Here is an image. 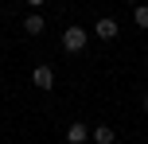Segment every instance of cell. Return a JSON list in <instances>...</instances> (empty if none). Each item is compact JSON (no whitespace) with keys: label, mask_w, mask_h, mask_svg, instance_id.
Returning <instances> with one entry per match:
<instances>
[{"label":"cell","mask_w":148,"mask_h":144,"mask_svg":"<svg viewBox=\"0 0 148 144\" xmlns=\"http://www.w3.org/2000/svg\"><path fill=\"white\" fill-rule=\"evenodd\" d=\"M62 51H66V55H82V51H86V27L70 23V27L62 31Z\"/></svg>","instance_id":"6da1fadb"},{"label":"cell","mask_w":148,"mask_h":144,"mask_svg":"<svg viewBox=\"0 0 148 144\" xmlns=\"http://www.w3.org/2000/svg\"><path fill=\"white\" fill-rule=\"evenodd\" d=\"M31 82H35L39 90H55V70L47 66V62H39V66L31 70Z\"/></svg>","instance_id":"7a4b0ae2"},{"label":"cell","mask_w":148,"mask_h":144,"mask_svg":"<svg viewBox=\"0 0 148 144\" xmlns=\"http://www.w3.org/2000/svg\"><path fill=\"white\" fill-rule=\"evenodd\" d=\"M117 31H121V27H117V20H113V16H101V20L94 23V35L105 39V43H109V39H117Z\"/></svg>","instance_id":"3957f363"},{"label":"cell","mask_w":148,"mask_h":144,"mask_svg":"<svg viewBox=\"0 0 148 144\" xmlns=\"http://www.w3.org/2000/svg\"><path fill=\"white\" fill-rule=\"evenodd\" d=\"M43 27H47V20L39 12H27V16H23V35H43Z\"/></svg>","instance_id":"277c9868"},{"label":"cell","mask_w":148,"mask_h":144,"mask_svg":"<svg viewBox=\"0 0 148 144\" xmlns=\"http://www.w3.org/2000/svg\"><path fill=\"white\" fill-rule=\"evenodd\" d=\"M90 140L94 144H117V132L109 125H97V129H90Z\"/></svg>","instance_id":"5b68a950"},{"label":"cell","mask_w":148,"mask_h":144,"mask_svg":"<svg viewBox=\"0 0 148 144\" xmlns=\"http://www.w3.org/2000/svg\"><path fill=\"white\" fill-rule=\"evenodd\" d=\"M86 140H90V129L82 121H74L70 129H66V144H86Z\"/></svg>","instance_id":"8992f818"},{"label":"cell","mask_w":148,"mask_h":144,"mask_svg":"<svg viewBox=\"0 0 148 144\" xmlns=\"http://www.w3.org/2000/svg\"><path fill=\"white\" fill-rule=\"evenodd\" d=\"M133 23H136L140 31H148V4H136V8H133Z\"/></svg>","instance_id":"52a82bcc"},{"label":"cell","mask_w":148,"mask_h":144,"mask_svg":"<svg viewBox=\"0 0 148 144\" xmlns=\"http://www.w3.org/2000/svg\"><path fill=\"white\" fill-rule=\"evenodd\" d=\"M23 4H27V8H39V4H43V0H23Z\"/></svg>","instance_id":"ba28073f"},{"label":"cell","mask_w":148,"mask_h":144,"mask_svg":"<svg viewBox=\"0 0 148 144\" xmlns=\"http://www.w3.org/2000/svg\"><path fill=\"white\" fill-rule=\"evenodd\" d=\"M144 113H148V93H144Z\"/></svg>","instance_id":"9c48e42d"}]
</instances>
